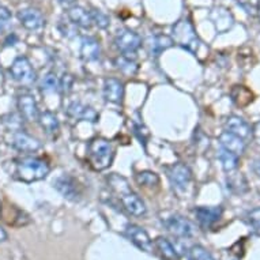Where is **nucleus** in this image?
<instances>
[{"label": "nucleus", "instance_id": "423d86ee", "mask_svg": "<svg viewBox=\"0 0 260 260\" xmlns=\"http://www.w3.org/2000/svg\"><path fill=\"white\" fill-rule=\"evenodd\" d=\"M53 187L57 189L60 195L71 202H78L82 197L81 185L77 180L69 175H63L53 181Z\"/></svg>", "mask_w": 260, "mask_h": 260}, {"label": "nucleus", "instance_id": "c9c22d12", "mask_svg": "<svg viewBox=\"0 0 260 260\" xmlns=\"http://www.w3.org/2000/svg\"><path fill=\"white\" fill-rule=\"evenodd\" d=\"M59 29L64 36H67V37H70V39H71V37H75V36L78 35L77 25H74L71 21L61 22V23L59 25Z\"/></svg>", "mask_w": 260, "mask_h": 260}, {"label": "nucleus", "instance_id": "f3484780", "mask_svg": "<svg viewBox=\"0 0 260 260\" xmlns=\"http://www.w3.org/2000/svg\"><path fill=\"white\" fill-rule=\"evenodd\" d=\"M210 19L219 33H223L233 26V15L222 7H215L210 14Z\"/></svg>", "mask_w": 260, "mask_h": 260}, {"label": "nucleus", "instance_id": "2eb2a0df", "mask_svg": "<svg viewBox=\"0 0 260 260\" xmlns=\"http://www.w3.org/2000/svg\"><path fill=\"white\" fill-rule=\"evenodd\" d=\"M124 95V86L123 83L116 79V78H109L104 83V99L108 103L119 104L121 103Z\"/></svg>", "mask_w": 260, "mask_h": 260}, {"label": "nucleus", "instance_id": "9d476101", "mask_svg": "<svg viewBox=\"0 0 260 260\" xmlns=\"http://www.w3.org/2000/svg\"><path fill=\"white\" fill-rule=\"evenodd\" d=\"M18 109L19 113L27 121H39V105L31 94H22L18 99Z\"/></svg>", "mask_w": 260, "mask_h": 260}, {"label": "nucleus", "instance_id": "39448f33", "mask_svg": "<svg viewBox=\"0 0 260 260\" xmlns=\"http://www.w3.org/2000/svg\"><path fill=\"white\" fill-rule=\"evenodd\" d=\"M10 73H11V77L22 85H30L36 79L35 70L25 56H19L14 60L10 67Z\"/></svg>", "mask_w": 260, "mask_h": 260}, {"label": "nucleus", "instance_id": "79ce46f5", "mask_svg": "<svg viewBox=\"0 0 260 260\" xmlns=\"http://www.w3.org/2000/svg\"><path fill=\"white\" fill-rule=\"evenodd\" d=\"M259 15H260V7H259Z\"/></svg>", "mask_w": 260, "mask_h": 260}, {"label": "nucleus", "instance_id": "cd10ccee", "mask_svg": "<svg viewBox=\"0 0 260 260\" xmlns=\"http://www.w3.org/2000/svg\"><path fill=\"white\" fill-rule=\"evenodd\" d=\"M173 45V40L168 36H155L151 41V52L154 55L158 56L162 51H165L168 48H171Z\"/></svg>", "mask_w": 260, "mask_h": 260}, {"label": "nucleus", "instance_id": "58836bf2", "mask_svg": "<svg viewBox=\"0 0 260 260\" xmlns=\"http://www.w3.org/2000/svg\"><path fill=\"white\" fill-rule=\"evenodd\" d=\"M252 171L255 172V175L260 177V158H256L253 164H252Z\"/></svg>", "mask_w": 260, "mask_h": 260}, {"label": "nucleus", "instance_id": "0eeeda50", "mask_svg": "<svg viewBox=\"0 0 260 260\" xmlns=\"http://www.w3.org/2000/svg\"><path fill=\"white\" fill-rule=\"evenodd\" d=\"M115 44L121 53L129 56L135 53L141 48L142 39L141 36L133 31V30L123 29L116 35Z\"/></svg>", "mask_w": 260, "mask_h": 260}, {"label": "nucleus", "instance_id": "6e6552de", "mask_svg": "<svg viewBox=\"0 0 260 260\" xmlns=\"http://www.w3.org/2000/svg\"><path fill=\"white\" fill-rule=\"evenodd\" d=\"M168 177L171 180L172 187L177 192H184L191 184L192 172L184 164H175L168 169Z\"/></svg>", "mask_w": 260, "mask_h": 260}, {"label": "nucleus", "instance_id": "ddd939ff", "mask_svg": "<svg viewBox=\"0 0 260 260\" xmlns=\"http://www.w3.org/2000/svg\"><path fill=\"white\" fill-rule=\"evenodd\" d=\"M13 146L22 153H35L41 147V143L39 139L30 137L29 134L23 133V131H17L14 134Z\"/></svg>", "mask_w": 260, "mask_h": 260}, {"label": "nucleus", "instance_id": "a878e982", "mask_svg": "<svg viewBox=\"0 0 260 260\" xmlns=\"http://www.w3.org/2000/svg\"><path fill=\"white\" fill-rule=\"evenodd\" d=\"M219 161L222 164V168L225 172H233L239 167V157L233 153H229L226 150L222 149L221 154H219Z\"/></svg>", "mask_w": 260, "mask_h": 260}, {"label": "nucleus", "instance_id": "2f4dec72", "mask_svg": "<svg viewBox=\"0 0 260 260\" xmlns=\"http://www.w3.org/2000/svg\"><path fill=\"white\" fill-rule=\"evenodd\" d=\"M41 89L45 93H53L56 90L59 89V79L53 73L47 74L43 79V83H41Z\"/></svg>", "mask_w": 260, "mask_h": 260}, {"label": "nucleus", "instance_id": "7c9ffc66", "mask_svg": "<svg viewBox=\"0 0 260 260\" xmlns=\"http://www.w3.org/2000/svg\"><path fill=\"white\" fill-rule=\"evenodd\" d=\"M188 260H215L213 255L210 253L206 248L201 247V245H195L192 247L188 252Z\"/></svg>", "mask_w": 260, "mask_h": 260}, {"label": "nucleus", "instance_id": "ea45409f", "mask_svg": "<svg viewBox=\"0 0 260 260\" xmlns=\"http://www.w3.org/2000/svg\"><path fill=\"white\" fill-rule=\"evenodd\" d=\"M7 240V233H6V231L0 226V241H6Z\"/></svg>", "mask_w": 260, "mask_h": 260}, {"label": "nucleus", "instance_id": "e433bc0d", "mask_svg": "<svg viewBox=\"0 0 260 260\" xmlns=\"http://www.w3.org/2000/svg\"><path fill=\"white\" fill-rule=\"evenodd\" d=\"M11 22V13L6 7H0V30H5Z\"/></svg>", "mask_w": 260, "mask_h": 260}, {"label": "nucleus", "instance_id": "c85d7f7f", "mask_svg": "<svg viewBox=\"0 0 260 260\" xmlns=\"http://www.w3.org/2000/svg\"><path fill=\"white\" fill-rule=\"evenodd\" d=\"M135 180L139 185H146V187H153V185H158L159 184V177L157 173L154 172H141L135 176Z\"/></svg>", "mask_w": 260, "mask_h": 260}, {"label": "nucleus", "instance_id": "72a5a7b5", "mask_svg": "<svg viewBox=\"0 0 260 260\" xmlns=\"http://www.w3.org/2000/svg\"><path fill=\"white\" fill-rule=\"evenodd\" d=\"M248 222H249V225L256 235L260 236V207L253 209L248 213Z\"/></svg>", "mask_w": 260, "mask_h": 260}, {"label": "nucleus", "instance_id": "a19ab883", "mask_svg": "<svg viewBox=\"0 0 260 260\" xmlns=\"http://www.w3.org/2000/svg\"><path fill=\"white\" fill-rule=\"evenodd\" d=\"M59 2H60V3H61V5L70 6V5H74V3H75L77 0H59Z\"/></svg>", "mask_w": 260, "mask_h": 260}, {"label": "nucleus", "instance_id": "20e7f679", "mask_svg": "<svg viewBox=\"0 0 260 260\" xmlns=\"http://www.w3.org/2000/svg\"><path fill=\"white\" fill-rule=\"evenodd\" d=\"M172 40L180 47L185 48L189 52L197 53L199 47H201V40L198 37L197 31L191 25V22L187 19L176 22L173 29H172Z\"/></svg>", "mask_w": 260, "mask_h": 260}, {"label": "nucleus", "instance_id": "a211bd4d", "mask_svg": "<svg viewBox=\"0 0 260 260\" xmlns=\"http://www.w3.org/2000/svg\"><path fill=\"white\" fill-rule=\"evenodd\" d=\"M67 115L70 117L77 120H87V121H97L99 119V113L94 111L91 107L83 105L82 103H73L70 104L69 109H67Z\"/></svg>", "mask_w": 260, "mask_h": 260}, {"label": "nucleus", "instance_id": "1a4fd4ad", "mask_svg": "<svg viewBox=\"0 0 260 260\" xmlns=\"http://www.w3.org/2000/svg\"><path fill=\"white\" fill-rule=\"evenodd\" d=\"M165 225H167L168 231L175 236H179V237L189 239V237L195 235V226L181 215H172L165 222Z\"/></svg>", "mask_w": 260, "mask_h": 260}, {"label": "nucleus", "instance_id": "473e14b6", "mask_svg": "<svg viewBox=\"0 0 260 260\" xmlns=\"http://www.w3.org/2000/svg\"><path fill=\"white\" fill-rule=\"evenodd\" d=\"M237 3H239L249 15H256V14L259 13L260 0H237Z\"/></svg>", "mask_w": 260, "mask_h": 260}, {"label": "nucleus", "instance_id": "f8f14e48", "mask_svg": "<svg viewBox=\"0 0 260 260\" xmlns=\"http://www.w3.org/2000/svg\"><path fill=\"white\" fill-rule=\"evenodd\" d=\"M18 19L25 29L30 31L41 29L44 26V17L37 9H23L18 13Z\"/></svg>", "mask_w": 260, "mask_h": 260}, {"label": "nucleus", "instance_id": "dca6fc26", "mask_svg": "<svg viewBox=\"0 0 260 260\" xmlns=\"http://www.w3.org/2000/svg\"><path fill=\"white\" fill-rule=\"evenodd\" d=\"M225 131L235 134V135L240 137L241 139H248L252 134L251 125L245 120L239 117V116H231V117H228L225 123Z\"/></svg>", "mask_w": 260, "mask_h": 260}, {"label": "nucleus", "instance_id": "7ed1b4c3", "mask_svg": "<svg viewBox=\"0 0 260 260\" xmlns=\"http://www.w3.org/2000/svg\"><path fill=\"white\" fill-rule=\"evenodd\" d=\"M51 168L40 158H25L17 164V177L23 183H35L49 175Z\"/></svg>", "mask_w": 260, "mask_h": 260}, {"label": "nucleus", "instance_id": "aec40b11", "mask_svg": "<svg viewBox=\"0 0 260 260\" xmlns=\"http://www.w3.org/2000/svg\"><path fill=\"white\" fill-rule=\"evenodd\" d=\"M198 221L203 226H211L214 222H217L222 217V209L218 207H198L195 210Z\"/></svg>", "mask_w": 260, "mask_h": 260}, {"label": "nucleus", "instance_id": "393cba45", "mask_svg": "<svg viewBox=\"0 0 260 260\" xmlns=\"http://www.w3.org/2000/svg\"><path fill=\"white\" fill-rule=\"evenodd\" d=\"M116 66H117V69L121 71L125 75H135L138 71V64L135 60H133L128 55H123L120 56L116 59Z\"/></svg>", "mask_w": 260, "mask_h": 260}, {"label": "nucleus", "instance_id": "bb28decb", "mask_svg": "<svg viewBox=\"0 0 260 260\" xmlns=\"http://www.w3.org/2000/svg\"><path fill=\"white\" fill-rule=\"evenodd\" d=\"M155 247L158 248V251L161 252V255L164 256L167 260H177L176 249L167 239H164V237H158V239L155 240Z\"/></svg>", "mask_w": 260, "mask_h": 260}, {"label": "nucleus", "instance_id": "c756f323", "mask_svg": "<svg viewBox=\"0 0 260 260\" xmlns=\"http://www.w3.org/2000/svg\"><path fill=\"white\" fill-rule=\"evenodd\" d=\"M90 17H91V22H93L94 25L97 26L99 29H107L111 21H109V17H108L107 14L103 13L101 10H91L90 11Z\"/></svg>", "mask_w": 260, "mask_h": 260}, {"label": "nucleus", "instance_id": "9b49d317", "mask_svg": "<svg viewBox=\"0 0 260 260\" xmlns=\"http://www.w3.org/2000/svg\"><path fill=\"white\" fill-rule=\"evenodd\" d=\"M125 235L139 249L145 252H151L153 249V244L150 240V236L147 235V232L138 225H128L125 229Z\"/></svg>", "mask_w": 260, "mask_h": 260}, {"label": "nucleus", "instance_id": "4468645a", "mask_svg": "<svg viewBox=\"0 0 260 260\" xmlns=\"http://www.w3.org/2000/svg\"><path fill=\"white\" fill-rule=\"evenodd\" d=\"M219 143H221L222 149L229 151V153L236 154L237 157L245 151V142L240 137L235 134L229 133V131H223L219 137Z\"/></svg>", "mask_w": 260, "mask_h": 260}, {"label": "nucleus", "instance_id": "5701e85b", "mask_svg": "<svg viewBox=\"0 0 260 260\" xmlns=\"http://www.w3.org/2000/svg\"><path fill=\"white\" fill-rule=\"evenodd\" d=\"M232 100L237 107L244 108L253 101V94L245 86H235L232 90Z\"/></svg>", "mask_w": 260, "mask_h": 260}, {"label": "nucleus", "instance_id": "b1692460", "mask_svg": "<svg viewBox=\"0 0 260 260\" xmlns=\"http://www.w3.org/2000/svg\"><path fill=\"white\" fill-rule=\"evenodd\" d=\"M233 172H229V175H228V177H226L228 188H229L232 192H235V193H243V192H247L248 191L247 179H245L241 173H233Z\"/></svg>", "mask_w": 260, "mask_h": 260}, {"label": "nucleus", "instance_id": "4be33fe9", "mask_svg": "<svg viewBox=\"0 0 260 260\" xmlns=\"http://www.w3.org/2000/svg\"><path fill=\"white\" fill-rule=\"evenodd\" d=\"M39 123L40 125H41V128H43L48 135L55 137V135L59 134L60 123H59V120H57V117H56L52 112L45 111L43 112V113H40Z\"/></svg>", "mask_w": 260, "mask_h": 260}, {"label": "nucleus", "instance_id": "6ab92c4d", "mask_svg": "<svg viewBox=\"0 0 260 260\" xmlns=\"http://www.w3.org/2000/svg\"><path fill=\"white\" fill-rule=\"evenodd\" d=\"M67 17L74 25L83 27V29H90L93 22H91V17H90V11L81 7V6H74L67 11Z\"/></svg>", "mask_w": 260, "mask_h": 260}, {"label": "nucleus", "instance_id": "f704fd0d", "mask_svg": "<svg viewBox=\"0 0 260 260\" xmlns=\"http://www.w3.org/2000/svg\"><path fill=\"white\" fill-rule=\"evenodd\" d=\"M74 85V78L73 75H70V74H64L63 78L59 81V89L61 90V93L67 94L71 91Z\"/></svg>", "mask_w": 260, "mask_h": 260}, {"label": "nucleus", "instance_id": "412c9836", "mask_svg": "<svg viewBox=\"0 0 260 260\" xmlns=\"http://www.w3.org/2000/svg\"><path fill=\"white\" fill-rule=\"evenodd\" d=\"M101 53V47L100 43L93 37H87V39L82 40L81 45V56L86 61H94L100 57Z\"/></svg>", "mask_w": 260, "mask_h": 260}, {"label": "nucleus", "instance_id": "f257e3e1", "mask_svg": "<svg viewBox=\"0 0 260 260\" xmlns=\"http://www.w3.org/2000/svg\"><path fill=\"white\" fill-rule=\"evenodd\" d=\"M108 181H109V185H111L112 189L117 193L121 205L128 213L134 215V217H143L145 215L146 211H147L145 202L142 201L141 198L131 189L127 179H124L123 176L113 173L108 179Z\"/></svg>", "mask_w": 260, "mask_h": 260}, {"label": "nucleus", "instance_id": "f03ea898", "mask_svg": "<svg viewBox=\"0 0 260 260\" xmlns=\"http://www.w3.org/2000/svg\"><path fill=\"white\" fill-rule=\"evenodd\" d=\"M115 157V149L109 141L104 138H95L89 143L87 158L94 171H104L112 165Z\"/></svg>", "mask_w": 260, "mask_h": 260}, {"label": "nucleus", "instance_id": "4c0bfd02", "mask_svg": "<svg viewBox=\"0 0 260 260\" xmlns=\"http://www.w3.org/2000/svg\"><path fill=\"white\" fill-rule=\"evenodd\" d=\"M251 129H252L251 137L253 138V141H255L256 143L260 146V121H257V123L253 124V127H252Z\"/></svg>", "mask_w": 260, "mask_h": 260}]
</instances>
